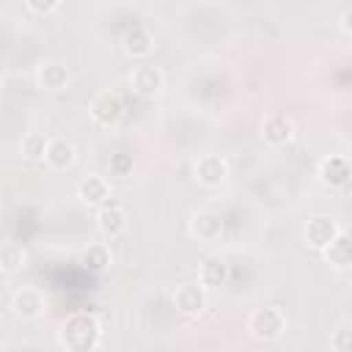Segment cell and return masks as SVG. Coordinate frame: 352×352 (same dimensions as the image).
I'll list each match as a JSON object with an SVG mask.
<instances>
[{"mask_svg": "<svg viewBox=\"0 0 352 352\" xmlns=\"http://www.w3.org/2000/svg\"><path fill=\"white\" fill-rule=\"evenodd\" d=\"M338 234H341V226H338V220L330 217V214H311V217L305 220V226H302V239H305V245L314 248V250H319V253H322Z\"/></svg>", "mask_w": 352, "mask_h": 352, "instance_id": "9c48e42d", "label": "cell"}, {"mask_svg": "<svg viewBox=\"0 0 352 352\" xmlns=\"http://www.w3.org/2000/svg\"><path fill=\"white\" fill-rule=\"evenodd\" d=\"M28 264V250L19 242H3L0 248V270L3 275H14L19 270H25Z\"/></svg>", "mask_w": 352, "mask_h": 352, "instance_id": "ffe728a7", "label": "cell"}, {"mask_svg": "<svg viewBox=\"0 0 352 352\" xmlns=\"http://www.w3.org/2000/svg\"><path fill=\"white\" fill-rule=\"evenodd\" d=\"M11 314L22 322H33L44 314L47 308V297L38 286H16L14 294H11V302H8Z\"/></svg>", "mask_w": 352, "mask_h": 352, "instance_id": "52a82bcc", "label": "cell"}, {"mask_svg": "<svg viewBox=\"0 0 352 352\" xmlns=\"http://www.w3.org/2000/svg\"><path fill=\"white\" fill-rule=\"evenodd\" d=\"M80 264L94 272V275H104L113 267V250L107 242H91L88 248H82L80 253Z\"/></svg>", "mask_w": 352, "mask_h": 352, "instance_id": "ac0fdd59", "label": "cell"}, {"mask_svg": "<svg viewBox=\"0 0 352 352\" xmlns=\"http://www.w3.org/2000/svg\"><path fill=\"white\" fill-rule=\"evenodd\" d=\"M154 47H157L154 33H151L146 25H132V28L121 36V50H124L129 58H135V60L148 58V55L154 52Z\"/></svg>", "mask_w": 352, "mask_h": 352, "instance_id": "5bb4252c", "label": "cell"}, {"mask_svg": "<svg viewBox=\"0 0 352 352\" xmlns=\"http://www.w3.org/2000/svg\"><path fill=\"white\" fill-rule=\"evenodd\" d=\"M330 349L333 352H352V324H338L330 333Z\"/></svg>", "mask_w": 352, "mask_h": 352, "instance_id": "603a6c76", "label": "cell"}, {"mask_svg": "<svg viewBox=\"0 0 352 352\" xmlns=\"http://www.w3.org/2000/svg\"><path fill=\"white\" fill-rule=\"evenodd\" d=\"M245 327L256 341H278L286 333V314L278 305H261L248 314Z\"/></svg>", "mask_w": 352, "mask_h": 352, "instance_id": "7a4b0ae2", "label": "cell"}, {"mask_svg": "<svg viewBox=\"0 0 352 352\" xmlns=\"http://www.w3.org/2000/svg\"><path fill=\"white\" fill-rule=\"evenodd\" d=\"M135 173V157L129 151H113L107 157V176L116 182H124Z\"/></svg>", "mask_w": 352, "mask_h": 352, "instance_id": "7402d4cb", "label": "cell"}, {"mask_svg": "<svg viewBox=\"0 0 352 352\" xmlns=\"http://www.w3.org/2000/svg\"><path fill=\"white\" fill-rule=\"evenodd\" d=\"M258 135H261V140H264L267 146L283 148V146H289V143L294 140L297 129H294V121H292L286 113H270V116L261 118Z\"/></svg>", "mask_w": 352, "mask_h": 352, "instance_id": "30bf717a", "label": "cell"}, {"mask_svg": "<svg viewBox=\"0 0 352 352\" xmlns=\"http://www.w3.org/2000/svg\"><path fill=\"white\" fill-rule=\"evenodd\" d=\"M77 162V148L66 138H50V148L44 157V165L50 170H69Z\"/></svg>", "mask_w": 352, "mask_h": 352, "instance_id": "2e32d148", "label": "cell"}, {"mask_svg": "<svg viewBox=\"0 0 352 352\" xmlns=\"http://www.w3.org/2000/svg\"><path fill=\"white\" fill-rule=\"evenodd\" d=\"M126 82H129L132 94H138L143 99H154V96H160L165 91V74L154 63H138V66H132Z\"/></svg>", "mask_w": 352, "mask_h": 352, "instance_id": "8992f818", "label": "cell"}, {"mask_svg": "<svg viewBox=\"0 0 352 352\" xmlns=\"http://www.w3.org/2000/svg\"><path fill=\"white\" fill-rule=\"evenodd\" d=\"M170 302L182 316H201L206 311V305H209V289L201 286L198 280L179 283L173 289V294H170Z\"/></svg>", "mask_w": 352, "mask_h": 352, "instance_id": "277c9868", "label": "cell"}, {"mask_svg": "<svg viewBox=\"0 0 352 352\" xmlns=\"http://www.w3.org/2000/svg\"><path fill=\"white\" fill-rule=\"evenodd\" d=\"M3 352H22V349H16V346H3Z\"/></svg>", "mask_w": 352, "mask_h": 352, "instance_id": "484cf974", "label": "cell"}, {"mask_svg": "<svg viewBox=\"0 0 352 352\" xmlns=\"http://www.w3.org/2000/svg\"><path fill=\"white\" fill-rule=\"evenodd\" d=\"M33 77H36V88L44 91V94H60V91H66L69 82H72L69 66L60 63V60H50V58L36 66V74H33Z\"/></svg>", "mask_w": 352, "mask_h": 352, "instance_id": "7c38bea8", "label": "cell"}, {"mask_svg": "<svg viewBox=\"0 0 352 352\" xmlns=\"http://www.w3.org/2000/svg\"><path fill=\"white\" fill-rule=\"evenodd\" d=\"M223 231H226V223H223V217H220L217 212H212V209H198V212H192L190 220H187V234H190L195 242H201V245H214V242H220V239H223Z\"/></svg>", "mask_w": 352, "mask_h": 352, "instance_id": "5b68a950", "label": "cell"}, {"mask_svg": "<svg viewBox=\"0 0 352 352\" xmlns=\"http://www.w3.org/2000/svg\"><path fill=\"white\" fill-rule=\"evenodd\" d=\"M25 8H28V11H33V14H44V16H47V14L58 11V8H60V3H58V0H28V3H25Z\"/></svg>", "mask_w": 352, "mask_h": 352, "instance_id": "cb8c5ba5", "label": "cell"}, {"mask_svg": "<svg viewBox=\"0 0 352 352\" xmlns=\"http://www.w3.org/2000/svg\"><path fill=\"white\" fill-rule=\"evenodd\" d=\"M322 258L330 270H352V234H338L324 250Z\"/></svg>", "mask_w": 352, "mask_h": 352, "instance_id": "e0dca14e", "label": "cell"}, {"mask_svg": "<svg viewBox=\"0 0 352 352\" xmlns=\"http://www.w3.org/2000/svg\"><path fill=\"white\" fill-rule=\"evenodd\" d=\"M55 338L66 352H96L102 341V324L94 314L74 311L60 322Z\"/></svg>", "mask_w": 352, "mask_h": 352, "instance_id": "6da1fadb", "label": "cell"}, {"mask_svg": "<svg viewBox=\"0 0 352 352\" xmlns=\"http://www.w3.org/2000/svg\"><path fill=\"white\" fill-rule=\"evenodd\" d=\"M47 148H50V138L41 132H25L19 140V154L30 162H44Z\"/></svg>", "mask_w": 352, "mask_h": 352, "instance_id": "44dd1931", "label": "cell"}, {"mask_svg": "<svg viewBox=\"0 0 352 352\" xmlns=\"http://www.w3.org/2000/svg\"><path fill=\"white\" fill-rule=\"evenodd\" d=\"M228 173H231V168H228V160L223 154H201L192 162V179L206 190L220 187L228 179Z\"/></svg>", "mask_w": 352, "mask_h": 352, "instance_id": "ba28073f", "label": "cell"}, {"mask_svg": "<svg viewBox=\"0 0 352 352\" xmlns=\"http://www.w3.org/2000/svg\"><path fill=\"white\" fill-rule=\"evenodd\" d=\"M228 280V264L220 256H206L198 267V283L206 289H220Z\"/></svg>", "mask_w": 352, "mask_h": 352, "instance_id": "d6986e66", "label": "cell"}, {"mask_svg": "<svg viewBox=\"0 0 352 352\" xmlns=\"http://www.w3.org/2000/svg\"><path fill=\"white\" fill-rule=\"evenodd\" d=\"M316 179L330 190H344L352 182V162L344 154H327L316 165Z\"/></svg>", "mask_w": 352, "mask_h": 352, "instance_id": "8fae6325", "label": "cell"}, {"mask_svg": "<svg viewBox=\"0 0 352 352\" xmlns=\"http://www.w3.org/2000/svg\"><path fill=\"white\" fill-rule=\"evenodd\" d=\"M77 198H80L85 206L102 209L104 204H110V179H104V176H99V173L82 176L80 184H77Z\"/></svg>", "mask_w": 352, "mask_h": 352, "instance_id": "9a60e30c", "label": "cell"}, {"mask_svg": "<svg viewBox=\"0 0 352 352\" xmlns=\"http://www.w3.org/2000/svg\"><path fill=\"white\" fill-rule=\"evenodd\" d=\"M338 25H341V30H344L346 36H352V6H346V8L341 11V19H338Z\"/></svg>", "mask_w": 352, "mask_h": 352, "instance_id": "d4e9b609", "label": "cell"}, {"mask_svg": "<svg viewBox=\"0 0 352 352\" xmlns=\"http://www.w3.org/2000/svg\"><path fill=\"white\" fill-rule=\"evenodd\" d=\"M126 226H129V214H126V209H124L121 204L110 201V204H104L102 209H96V228H99L102 236L116 239L118 234L126 231Z\"/></svg>", "mask_w": 352, "mask_h": 352, "instance_id": "4fadbf2b", "label": "cell"}, {"mask_svg": "<svg viewBox=\"0 0 352 352\" xmlns=\"http://www.w3.org/2000/svg\"><path fill=\"white\" fill-rule=\"evenodd\" d=\"M88 116H91V121H94L96 126L113 129V126H118L121 118H124V99H121L116 91H110V88L96 91V94L91 96V102H88Z\"/></svg>", "mask_w": 352, "mask_h": 352, "instance_id": "3957f363", "label": "cell"}]
</instances>
